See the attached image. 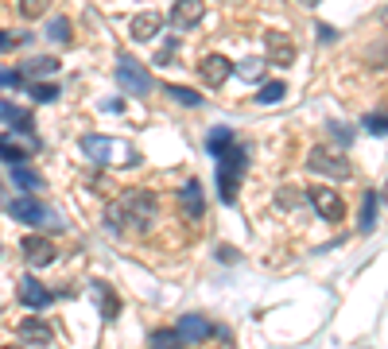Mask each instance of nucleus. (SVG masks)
<instances>
[{"label":"nucleus","instance_id":"obj_14","mask_svg":"<svg viewBox=\"0 0 388 349\" xmlns=\"http://www.w3.org/2000/svg\"><path fill=\"white\" fill-rule=\"evenodd\" d=\"M82 152H86L94 163L105 167L109 155H113V140H109V136H82Z\"/></svg>","mask_w":388,"mask_h":349},{"label":"nucleus","instance_id":"obj_12","mask_svg":"<svg viewBox=\"0 0 388 349\" xmlns=\"http://www.w3.org/2000/svg\"><path fill=\"white\" fill-rule=\"evenodd\" d=\"M179 206H183V213L191 217V222H202V213H206V194H202V183H186L183 190H179Z\"/></svg>","mask_w":388,"mask_h":349},{"label":"nucleus","instance_id":"obj_29","mask_svg":"<svg viewBox=\"0 0 388 349\" xmlns=\"http://www.w3.org/2000/svg\"><path fill=\"white\" fill-rule=\"evenodd\" d=\"M175 51H179V43H175V39H167V47L159 51V55H155V66H164V62H167V58L175 55Z\"/></svg>","mask_w":388,"mask_h":349},{"label":"nucleus","instance_id":"obj_33","mask_svg":"<svg viewBox=\"0 0 388 349\" xmlns=\"http://www.w3.org/2000/svg\"><path fill=\"white\" fill-rule=\"evenodd\" d=\"M385 198H388V183H385Z\"/></svg>","mask_w":388,"mask_h":349},{"label":"nucleus","instance_id":"obj_26","mask_svg":"<svg viewBox=\"0 0 388 349\" xmlns=\"http://www.w3.org/2000/svg\"><path fill=\"white\" fill-rule=\"evenodd\" d=\"M261 66H264L261 58H245L241 66H237V74H241L245 82H256V78H261Z\"/></svg>","mask_w":388,"mask_h":349},{"label":"nucleus","instance_id":"obj_23","mask_svg":"<svg viewBox=\"0 0 388 349\" xmlns=\"http://www.w3.org/2000/svg\"><path fill=\"white\" fill-rule=\"evenodd\" d=\"M24 70H28L31 78H51V74L58 70V58H31Z\"/></svg>","mask_w":388,"mask_h":349},{"label":"nucleus","instance_id":"obj_20","mask_svg":"<svg viewBox=\"0 0 388 349\" xmlns=\"http://www.w3.org/2000/svg\"><path fill=\"white\" fill-rule=\"evenodd\" d=\"M148 349H183V341H179L175 330H155L152 338H148Z\"/></svg>","mask_w":388,"mask_h":349},{"label":"nucleus","instance_id":"obj_21","mask_svg":"<svg viewBox=\"0 0 388 349\" xmlns=\"http://www.w3.org/2000/svg\"><path fill=\"white\" fill-rule=\"evenodd\" d=\"M167 97L179 101V105H202V93L191 89V86H167Z\"/></svg>","mask_w":388,"mask_h":349},{"label":"nucleus","instance_id":"obj_8","mask_svg":"<svg viewBox=\"0 0 388 349\" xmlns=\"http://www.w3.org/2000/svg\"><path fill=\"white\" fill-rule=\"evenodd\" d=\"M175 334H179L183 346H202V341L210 338V322H206L202 314H183L179 326H175Z\"/></svg>","mask_w":388,"mask_h":349},{"label":"nucleus","instance_id":"obj_19","mask_svg":"<svg viewBox=\"0 0 388 349\" xmlns=\"http://www.w3.org/2000/svg\"><path fill=\"white\" fill-rule=\"evenodd\" d=\"M373 225H377V194L365 190V198H361V233H373Z\"/></svg>","mask_w":388,"mask_h":349},{"label":"nucleus","instance_id":"obj_10","mask_svg":"<svg viewBox=\"0 0 388 349\" xmlns=\"http://www.w3.org/2000/svg\"><path fill=\"white\" fill-rule=\"evenodd\" d=\"M16 295H19V303H24V307H31V310H43L51 303V291L43 287L35 276H24V280L16 283Z\"/></svg>","mask_w":388,"mask_h":349},{"label":"nucleus","instance_id":"obj_11","mask_svg":"<svg viewBox=\"0 0 388 349\" xmlns=\"http://www.w3.org/2000/svg\"><path fill=\"white\" fill-rule=\"evenodd\" d=\"M16 334H19L24 346H51V341H55V330H51L43 319H24Z\"/></svg>","mask_w":388,"mask_h":349},{"label":"nucleus","instance_id":"obj_24","mask_svg":"<svg viewBox=\"0 0 388 349\" xmlns=\"http://www.w3.org/2000/svg\"><path fill=\"white\" fill-rule=\"evenodd\" d=\"M283 93H288V86H283V82H268V86H261L256 101H261V105H276V101H283Z\"/></svg>","mask_w":388,"mask_h":349},{"label":"nucleus","instance_id":"obj_13","mask_svg":"<svg viewBox=\"0 0 388 349\" xmlns=\"http://www.w3.org/2000/svg\"><path fill=\"white\" fill-rule=\"evenodd\" d=\"M159 28H164V16H159V12H144V16L132 19V39L136 43H148V39H155Z\"/></svg>","mask_w":388,"mask_h":349},{"label":"nucleus","instance_id":"obj_3","mask_svg":"<svg viewBox=\"0 0 388 349\" xmlns=\"http://www.w3.org/2000/svg\"><path fill=\"white\" fill-rule=\"evenodd\" d=\"M116 82H121V86H125L132 97L152 93V86H155L152 74H148V70L140 66V62H132V58H121V62H116Z\"/></svg>","mask_w":388,"mask_h":349},{"label":"nucleus","instance_id":"obj_27","mask_svg":"<svg viewBox=\"0 0 388 349\" xmlns=\"http://www.w3.org/2000/svg\"><path fill=\"white\" fill-rule=\"evenodd\" d=\"M361 125H365V132H373V136H385V132H388V116H365Z\"/></svg>","mask_w":388,"mask_h":349},{"label":"nucleus","instance_id":"obj_34","mask_svg":"<svg viewBox=\"0 0 388 349\" xmlns=\"http://www.w3.org/2000/svg\"><path fill=\"white\" fill-rule=\"evenodd\" d=\"M8 349H12V346H8Z\"/></svg>","mask_w":388,"mask_h":349},{"label":"nucleus","instance_id":"obj_6","mask_svg":"<svg viewBox=\"0 0 388 349\" xmlns=\"http://www.w3.org/2000/svg\"><path fill=\"white\" fill-rule=\"evenodd\" d=\"M198 74L206 86H225V78L233 74V62L225 55H202L198 58Z\"/></svg>","mask_w":388,"mask_h":349},{"label":"nucleus","instance_id":"obj_22","mask_svg":"<svg viewBox=\"0 0 388 349\" xmlns=\"http://www.w3.org/2000/svg\"><path fill=\"white\" fill-rule=\"evenodd\" d=\"M47 35L55 39V43H70V19L67 16H51L47 19Z\"/></svg>","mask_w":388,"mask_h":349},{"label":"nucleus","instance_id":"obj_17","mask_svg":"<svg viewBox=\"0 0 388 349\" xmlns=\"http://www.w3.org/2000/svg\"><path fill=\"white\" fill-rule=\"evenodd\" d=\"M0 159L12 167H24V159H28V152L16 144V136H0Z\"/></svg>","mask_w":388,"mask_h":349},{"label":"nucleus","instance_id":"obj_18","mask_svg":"<svg viewBox=\"0 0 388 349\" xmlns=\"http://www.w3.org/2000/svg\"><path fill=\"white\" fill-rule=\"evenodd\" d=\"M12 183L19 190H43V174L31 171V167H12Z\"/></svg>","mask_w":388,"mask_h":349},{"label":"nucleus","instance_id":"obj_16","mask_svg":"<svg viewBox=\"0 0 388 349\" xmlns=\"http://www.w3.org/2000/svg\"><path fill=\"white\" fill-rule=\"evenodd\" d=\"M233 144H237V140H233V128H213V132L206 136V152H210L213 159H222Z\"/></svg>","mask_w":388,"mask_h":349},{"label":"nucleus","instance_id":"obj_30","mask_svg":"<svg viewBox=\"0 0 388 349\" xmlns=\"http://www.w3.org/2000/svg\"><path fill=\"white\" fill-rule=\"evenodd\" d=\"M12 47H16V39H12L8 31H0V51H12Z\"/></svg>","mask_w":388,"mask_h":349},{"label":"nucleus","instance_id":"obj_7","mask_svg":"<svg viewBox=\"0 0 388 349\" xmlns=\"http://www.w3.org/2000/svg\"><path fill=\"white\" fill-rule=\"evenodd\" d=\"M19 252H24V260H28L31 268H47V264L55 260V244H51L47 237H24Z\"/></svg>","mask_w":388,"mask_h":349},{"label":"nucleus","instance_id":"obj_25","mask_svg":"<svg viewBox=\"0 0 388 349\" xmlns=\"http://www.w3.org/2000/svg\"><path fill=\"white\" fill-rule=\"evenodd\" d=\"M31 101H39V105H47V101H55L58 97V86H47V82H39V86H28Z\"/></svg>","mask_w":388,"mask_h":349},{"label":"nucleus","instance_id":"obj_1","mask_svg":"<svg viewBox=\"0 0 388 349\" xmlns=\"http://www.w3.org/2000/svg\"><path fill=\"white\" fill-rule=\"evenodd\" d=\"M249 163V152L241 144H233L229 152L218 159V194H222V202H233L237 198V183H241V171Z\"/></svg>","mask_w":388,"mask_h":349},{"label":"nucleus","instance_id":"obj_28","mask_svg":"<svg viewBox=\"0 0 388 349\" xmlns=\"http://www.w3.org/2000/svg\"><path fill=\"white\" fill-rule=\"evenodd\" d=\"M0 86H24V74H19V70H0Z\"/></svg>","mask_w":388,"mask_h":349},{"label":"nucleus","instance_id":"obj_9","mask_svg":"<svg viewBox=\"0 0 388 349\" xmlns=\"http://www.w3.org/2000/svg\"><path fill=\"white\" fill-rule=\"evenodd\" d=\"M8 213L16 217V222H24V225H43V222H47V210H43V202H39V198H31V194H24V198L8 202Z\"/></svg>","mask_w":388,"mask_h":349},{"label":"nucleus","instance_id":"obj_2","mask_svg":"<svg viewBox=\"0 0 388 349\" xmlns=\"http://www.w3.org/2000/svg\"><path fill=\"white\" fill-rule=\"evenodd\" d=\"M307 167L315 174H326V179H349V174H353V163L342 159V155H334V152H326V147H310Z\"/></svg>","mask_w":388,"mask_h":349},{"label":"nucleus","instance_id":"obj_31","mask_svg":"<svg viewBox=\"0 0 388 349\" xmlns=\"http://www.w3.org/2000/svg\"><path fill=\"white\" fill-rule=\"evenodd\" d=\"M39 12H43V8H39L35 0H28V4H24V16H39Z\"/></svg>","mask_w":388,"mask_h":349},{"label":"nucleus","instance_id":"obj_5","mask_svg":"<svg viewBox=\"0 0 388 349\" xmlns=\"http://www.w3.org/2000/svg\"><path fill=\"white\" fill-rule=\"evenodd\" d=\"M206 16V8L198 4V0H183V4H171V12H167V19H171V28L175 31H191L198 28Z\"/></svg>","mask_w":388,"mask_h":349},{"label":"nucleus","instance_id":"obj_32","mask_svg":"<svg viewBox=\"0 0 388 349\" xmlns=\"http://www.w3.org/2000/svg\"><path fill=\"white\" fill-rule=\"evenodd\" d=\"M330 128H334V136H338L342 144H349V132H346V128H342V125H330Z\"/></svg>","mask_w":388,"mask_h":349},{"label":"nucleus","instance_id":"obj_15","mask_svg":"<svg viewBox=\"0 0 388 349\" xmlns=\"http://www.w3.org/2000/svg\"><path fill=\"white\" fill-rule=\"evenodd\" d=\"M264 43H268V58L276 62V66H288L291 58H295V47H291L283 35H276V31H272V35H264Z\"/></svg>","mask_w":388,"mask_h":349},{"label":"nucleus","instance_id":"obj_4","mask_svg":"<svg viewBox=\"0 0 388 349\" xmlns=\"http://www.w3.org/2000/svg\"><path fill=\"white\" fill-rule=\"evenodd\" d=\"M307 202L315 206L319 217H326V222H342V217H346V202H342L338 190H330V186H310Z\"/></svg>","mask_w":388,"mask_h":349}]
</instances>
